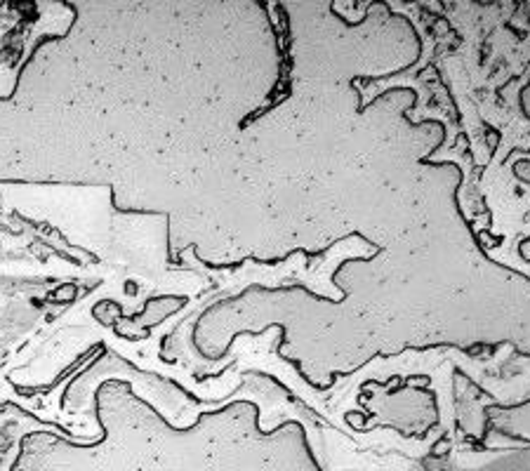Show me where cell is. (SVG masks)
Returning a JSON list of instances; mask_svg holds the SVG:
<instances>
[{"mask_svg": "<svg viewBox=\"0 0 530 471\" xmlns=\"http://www.w3.org/2000/svg\"><path fill=\"white\" fill-rule=\"evenodd\" d=\"M375 255H377V248L373 243H368L365 238H361V236H356V233L332 243L323 255L309 257L304 252H292L286 262L278 264H257L248 259L238 269H210L196 257L193 248H189V250L181 252V259L193 264L198 271H203L210 283L215 280V288L210 285V290H205L200 297L191 299L177 316L160 323L158 332L163 337L170 335V358L181 361L189 373L191 370L208 373L212 361L198 358V351L193 346L191 337L200 314L210 304L238 295V292H243V288H250V285H264V288H295V285H302L309 292L325 297L330 302H342L344 290L332 280L335 271L349 259H356V257L358 259H370Z\"/></svg>", "mask_w": 530, "mask_h": 471, "instance_id": "6da1fadb", "label": "cell"}, {"mask_svg": "<svg viewBox=\"0 0 530 471\" xmlns=\"http://www.w3.org/2000/svg\"><path fill=\"white\" fill-rule=\"evenodd\" d=\"M389 7H394V12H401L405 17L413 19L415 29L420 31L422 38V57L417 64H413L408 71L396 73V76L382 78V80H373L368 85H356L363 92V104H370L373 97L386 92L389 88H413L417 90L420 99H417V109L410 113V120L420 122L426 118L441 120L445 125V144L441 151L453 149V144L457 141V122H455V106L453 99L448 97L443 83L436 76V52H438V43H441V33L445 22L443 19H434L431 14H424L422 5H405V3H389Z\"/></svg>", "mask_w": 530, "mask_h": 471, "instance_id": "7a4b0ae2", "label": "cell"}]
</instances>
